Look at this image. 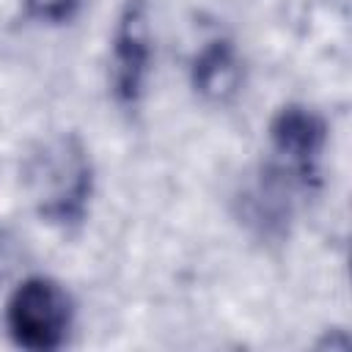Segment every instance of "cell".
Here are the masks:
<instances>
[{
  "label": "cell",
  "mask_w": 352,
  "mask_h": 352,
  "mask_svg": "<svg viewBox=\"0 0 352 352\" xmlns=\"http://www.w3.org/2000/svg\"><path fill=\"white\" fill-rule=\"evenodd\" d=\"M74 327V297L50 275H28L6 302V330L25 352H58Z\"/></svg>",
  "instance_id": "7a4b0ae2"
},
{
  "label": "cell",
  "mask_w": 352,
  "mask_h": 352,
  "mask_svg": "<svg viewBox=\"0 0 352 352\" xmlns=\"http://www.w3.org/2000/svg\"><path fill=\"white\" fill-rule=\"evenodd\" d=\"M267 138L272 151L270 165L280 170L297 192H319L324 151L330 140L327 118L302 102H286L272 113Z\"/></svg>",
  "instance_id": "3957f363"
},
{
  "label": "cell",
  "mask_w": 352,
  "mask_h": 352,
  "mask_svg": "<svg viewBox=\"0 0 352 352\" xmlns=\"http://www.w3.org/2000/svg\"><path fill=\"white\" fill-rule=\"evenodd\" d=\"M154 69V25L148 0H121L113 36L107 82L110 96L124 113H135L148 91Z\"/></svg>",
  "instance_id": "277c9868"
},
{
  "label": "cell",
  "mask_w": 352,
  "mask_h": 352,
  "mask_svg": "<svg viewBox=\"0 0 352 352\" xmlns=\"http://www.w3.org/2000/svg\"><path fill=\"white\" fill-rule=\"evenodd\" d=\"M19 6L25 19L47 28H60L72 25L80 16L85 0H19Z\"/></svg>",
  "instance_id": "8992f818"
},
{
  "label": "cell",
  "mask_w": 352,
  "mask_h": 352,
  "mask_svg": "<svg viewBox=\"0 0 352 352\" xmlns=\"http://www.w3.org/2000/svg\"><path fill=\"white\" fill-rule=\"evenodd\" d=\"M22 184L41 223L72 231L91 214L96 168L77 132H55L38 140L22 162Z\"/></svg>",
  "instance_id": "6da1fadb"
},
{
  "label": "cell",
  "mask_w": 352,
  "mask_h": 352,
  "mask_svg": "<svg viewBox=\"0 0 352 352\" xmlns=\"http://www.w3.org/2000/svg\"><path fill=\"white\" fill-rule=\"evenodd\" d=\"M190 88L206 104H231L245 85V60L228 36L206 38L190 58Z\"/></svg>",
  "instance_id": "5b68a950"
}]
</instances>
